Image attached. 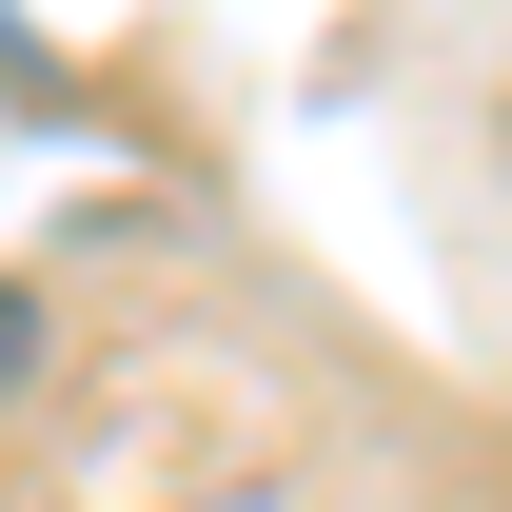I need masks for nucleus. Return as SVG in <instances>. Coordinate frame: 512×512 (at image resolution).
Returning <instances> with one entry per match:
<instances>
[{
	"label": "nucleus",
	"instance_id": "obj_1",
	"mask_svg": "<svg viewBox=\"0 0 512 512\" xmlns=\"http://www.w3.org/2000/svg\"><path fill=\"white\" fill-rule=\"evenodd\" d=\"M20 335H40V316H20V296H0V375H20Z\"/></svg>",
	"mask_w": 512,
	"mask_h": 512
}]
</instances>
